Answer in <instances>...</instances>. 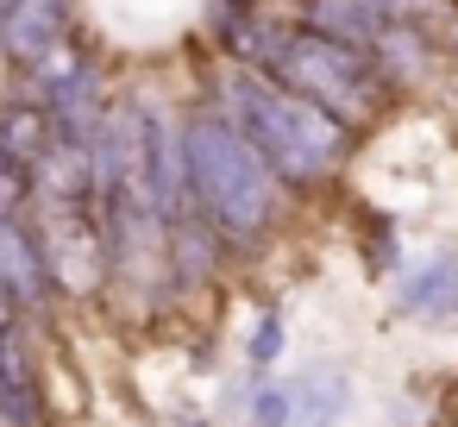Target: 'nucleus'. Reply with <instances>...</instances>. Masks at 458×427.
<instances>
[{
    "label": "nucleus",
    "mask_w": 458,
    "mask_h": 427,
    "mask_svg": "<svg viewBox=\"0 0 458 427\" xmlns=\"http://www.w3.org/2000/svg\"><path fill=\"white\" fill-rule=\"evenodd\" d=\"M233 107H239V126H245L251 151L276 176H289V183H320L345 158V126L327 107H314V101H301L289 89L239 82L233 89Z\"/></svg>",
    "instance_id": "obj_1"
},
{
    "label": "nucleus",
    "mask_w": 458,
    "mask_h": 427,
    "mask_svg": "<svg viewBox=\"0 0 458 427\" xmlns=\"http://www.w3.org/2000/svg\"><path fill=\"white\" fill-rule=\"evenodd\" d=\"M182 164H189V195H201L220 226L258 233L270 220V183H276V170L251 151L245 132H233L220 120H195L182 132Z\"/></svg>",
    "instance_id": "obj_2"
},
{
    "label": "nucleus",
    "mask_w": 458,
    "mask_h": 427,
    "mask_svg": "<svg viewBox=\"0 0 458 427\" xmlns=\"http://www.w3.org/2000/svg\"><path fill=\"white\" fill-rule=\"evenodd\" d=\"M270 70H276V82H283L289 95L327 107L333 120L352 114V107H364V101L377 95V89H364V82H377L370 57H364L358 45H345V38H327V32L283 38V45L270 51Z\"/></svg>",
    "instance_id": "obj_3"
},
{
    "label": "nucleus",
    "mask_w": 458,
    "mask_h": 427,
    "mask_svg": "<svg viewBox=\"0 0 458 427\" xmlns=\"http://www.w3.org/2000/svg\"><path fill=\"white\" fill-rule=\"evenodd\" d=\"M70 38V0H0V57L38 64Z\"/></svg>",
    "instance_id": "obj_4"
},
{
    "label": "nucleus",
    "mask_w": 458,
    "mask_h": 427,
    "mask_svg": "<svg viewBox=\"0 0 458 427\" xmlns=\"http://www.w3.org/2000/svg\"><path fill=\"white\" fill-rule=\"evenodd\" d=\"M0 289L13 295V308H38L51 295V277H45V258H38V239L20 214H0Z\"/></svg>",
    "instance_id": "obj_5"
},
{
    "label": "nucleus",
    "mask_w": 458,
    "mask_h": 427,
    "mask_svg": "<svg viewBox=\"0 0 458 427\" xmlns=\"http://www.w3.org/2000/svg\"><path fill=\"white\" fill-rule=\"evenodd\" d=\"M51 114L38 107V101H20V107H0V164L7 170H20V176H32V164L51 151Z\"/></svg>",
    "instance_id": "obj_6"
}]
</instances>
